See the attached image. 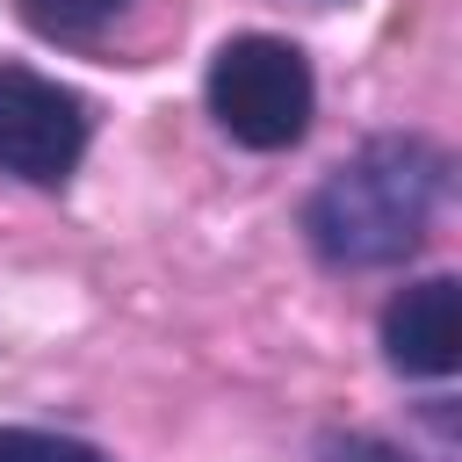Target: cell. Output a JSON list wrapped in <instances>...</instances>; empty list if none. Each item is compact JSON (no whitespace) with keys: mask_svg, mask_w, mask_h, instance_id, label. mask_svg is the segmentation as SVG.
I'll list each match as a JSON object with an SVG mask.
<instances>
[{"mask_svg":"<svg viewBox=\"0 0 462 462\" xmlns=\"http://www.w3.org/2000/svg\"><path fill=\"white\" fill-rule=\"evenodd\" d=\"M440 180H448V159L426 137H375L318 180L303 231L332 267H390L426 238Z\"/></svg>","mask_w":462,"mask_h":462,"instance_id":"6da1fadb","label":"cell"},{"mask_svg":"<svg viewBox=\"0 0 462 462\" xmlns=\"http://www.w3.org/2000/svg\"><path fill=\"white\" fill-rule=\"evenodd\" d=\"M209 108L245 152H289L310 130L318 87L296 43L282 36H231L209 65Z\"/></svg>","mask_w":462,"mask_h":462,"instance_id":"7a4b0ae2","label":"cell"},{"mask_svg":"<svg viewBox=\"0 0 462 462\" xmlns=\"http://www.w3.org/2000/svg\"><path fill=\"white\" fill-rule=\"evenodd\" d=\"M87 152V101L29 65H0V173L58 188Z\"/></svg>","mask_w":462,"mask_h":462,"instance_id":"3957f363","label":"cell"},{"mask_svg":"<svg viewBox=\"0 0 462 462\" xmlns=\"http://www.w3.org/2000/svg\"><path fill=\"white\" fill-rule=\"evenodd\" d=\"M383 354L404 375H455V361H462V289H455V274H426L383 310Z\"/></svg>","mask_w":462,"mask_h":462,"instance_id":"277c9868","label":"cell"},{"mask_svg":"<svg viewBox=\"0 0 462 462\" xmlns=\"http://www.w3.org/2000/svg\"><path fill=\"white\" fill-rule=\"evenodd\" d=\"M0 462H108V455H101V448H87V440H65V433L0 426Z\"/></svg>","mask_w":462,"mask_h":462,"instance_id":"5b68a950","label":"cell"},{"mask_svg":"<svg viewBox=\"0 0 462 462\" xmlns=\"http://www.w3.org/2000/svg\"><path fill=\"white\" fill-rule=\"evenodd\" d=\"M116 7H123V0H29V22H36L43 36H87V29H101Z\"/></svg>","mask_w":462,"mask_h":462,"instance_id":"8992f818","label":"cell"},{"mask_svg":"<svg viewBox=\"0 0 462 462\" xmlns=\"http://www.w3.org/2000/svg\"><path fill=\"white\" fill-rule=\"evenodd\" d=\"M325 462H404V455H397V448H383V440L346 433V440H325Z\"/></svg>","mask_w":462,"mask_h":462,"instance_id":"52a82bcc","label":"cell"}]
</instances>
